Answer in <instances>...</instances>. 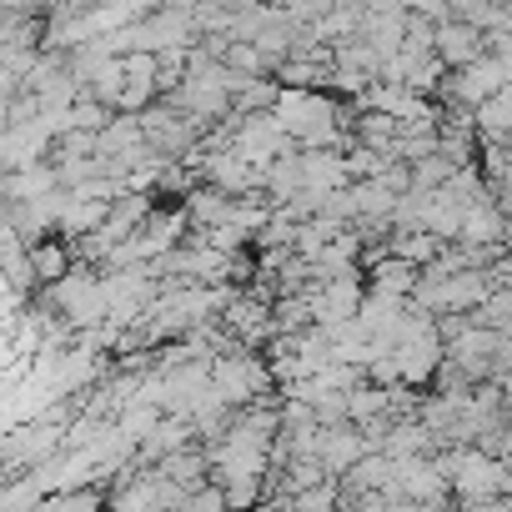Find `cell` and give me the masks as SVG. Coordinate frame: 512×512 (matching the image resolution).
Wrapping results in <instances>:
<instances>
[{
  "label": "cell",
  "instance_id": "1",
  "mask_svg": "<svg viewBox=\"0 0 512 512\" xmlns=\"http://www.w3.org/2000/svg\"><path fill=\"white\" fill-rule=\"evenodd\" d=\"M272 116L287 126L297 151H347L352 146V136H347L352 111L332 91H287V86H277Z\"/></svg>",
  "mask_w": 512,
  "mask_h": 512
},
{
  "label": "cell",
  "instance_id": "2",
  "mask_svg": "<svg viewBox=\"0 0 512 512\" xmlns=\"http://www.w3.org/2000/svg\"><path fill=\"white\" fill-rule=\"evenodd\" d=\"M51 297V312L71 327V332H91V327H106V287H101V272L96 267H71L61 282L41 287Z\"/></svg>",
  "mask_w": 512,
  "mask_h": 512
},
{
  "label": "cell",
  "instance_id": "3",
  "mask_svg": "<svg viewBox=\"0 0 512 512\" xmlns=\"http://www.w3.org/2000/svg\"><path fill=\"white\" fill-rule=\"evenodd\" d=\"M442 472H447V492L462 502V507H477V502H492L507 492V467L502 457H487L477 447H447L442 452Z\"/></svg>",
  "mask_w": 512,
  "mask_h": 512
},
{
  "label": "cell",
  "instance_id": "4",
  "mask_svg": "<svg viewBox=\"0 0 512 512\" xmlns=\"http://www.w3.org/2000/svg\"><path fill=\"white\" fill-rule=\"evenodd\" d=\"M507 86H512V66H507L502 56H477V61H467V66H457V71L442 76L437 106H462V111H472L477 101H487V96H497V91H507Z\"/></svg>",
  "mask_w": 512,
  "mask_h": 512
},
{
  "label": "cell",
  "instance_id": "5",
  "mask_svg": "<svg viewBox=\"0 0 512 512\" xmlns=\"http://www.w3.org/2000/svg\"><path fill=\"white\" fill-rule=\"evenodd\" d=\"M231 151H236L246 166H256V171H262L267 161H277V156H287V151H297V146H292L287 126H282L272 111H251V116H241V121H236Z\"/></svg>",
  "mask_w": 512,
  "mask_h": 512
},
{
  "label": "cell",
  "instance_id": "6",
  "mask_svg": "<svg viewBox=\"0 0 512 512\" xmlns=\"http://www.w3.org/2000/svg\"><path fill=\"white\" fill-rule=\"evenodd\" d=\"M432 56H437L447 71H457V66H467V61L482 56V31H472L467 21L447 16V21L432 26Z\"/></svg>",
  "mask_w": 512,
  "mask_h": 512
},
{
  "label": "cell",
  "instance_id": "7",
  "mask_svg": "<svg viewBox=\"0 0 512 512\" xmlns=\"http://www.w3.org/2000/svg\"><path fill=\"white\" fill-rule=\"evenodd\" d=\"M502 241H507L502 201H467L462 226H457V246H502Z\"/></svg>",
  "mask_w": 512,
  "mask_h": 512
},
{
  "label": "cell",
  "instance_id": "8",
  "mask_svg": "<svg viewBox=\"0 0 512 512\" xmlns=\"http://www.w3.org/2000/svg\"><path fill=\"white\" fill-rule=\"evenodd\" d=\"M26 256H31V277H36V287H51V282H61V277L76 267V246L61 241V236L26 241Z\"/></svg>",
  "mask_w": 512,
  "mask_h": 512
},
{
  "label": "cell",
  "instance_id": "9",
  "mask_svg": "<svg viewBox=\"0 0 512 512\" xmlns=\"http://www.w3.org/2000/svg\"><path fill=\"white\" fill-rule=\"evenodd\" d=\"M297 161H302V191L327 196V191H342V186H347V161H342V151H297Z\"/></svg>",
  "mask_w": 512,
  "mask_h": 512
},
{
  "label": "cell",
  "instance_id": "10",
  "mask_svg": "<svg viewBox=\"0 0 512 512\" xmlns=\"http://www.w3.org/2000/svg\"><path fill=\"white\" fill-rule=\"evenodd\" d=\"M507 131H512V86L472 106V136L477 141H507Z\"/></svg>",
  "mask_w": 512,
  "mask_h": 512
},
{
  "label": "cell",
  "instance_id": "11",
  "mask_svg": "<svg viewBox=\"0 0 512 512\" xmlns=\"http://www.w3.org/2000/svg\"><path fill=\"white\" fill-rule=\"evenodd\" d=\"M297 191H302V161H297V151H287V156H277V161L262 166V196H267V206H282Z\"/></svg>",
  "mask_w": 512,
  "mask_h": 512
},
{
  "label": "cell",
  "instance_id": "12",
  "mask_svg": "<svg viewBox=\"0 0 512 512\" xmlns=\"http://www.w3.org/2000/svg\"><path fill=\"white\" fill-rule=\"evenodd\" d=\"M277 512H342V497H337V482H312L302 492H292Z\"/></svg>",
  "mask_w": 512,
  "mask_h": 512
},
{
  "label": "cell",
  "instance_id": "13",
  "mask_svg": "<svg viewBox=\"0 0 512 512\" xmlns=\"http://www.w3.org/2000/svg\"><path fill=\"white\" fill-rule=\"evenodd\" d=\"M407 171H412V191H442V186H447V176H452L457 166H452L447 156H437V151H432V156L412 161Z\"/></svg>",
  "mask_w": 512,
  "mask_h": 512
},
{
  "label": "cell",
  "instance_id": "14",
  "mask_svg": "<svg viewBox=\"0 0 512 512\" xmlns=\"http://www.w3.org/2000/svg\"><path fill=\"white\" fill-rule=\"evenodd\" d=\"M106 121H111V106L91 101L86 91H81V96H76V101L66 106V126H71V131H101Z\"/></svg>",
  "mask_w": 512,
  "mask_h": 512
},
{
  "label": "cell",
  "instance_id": "15",
  "mask_svg": "<svg viewBox=\"0 0 512 512\" xmlns=\"http://www.w3.org/2000/svg\"><path fill=\"white\" fill-rule=\"evenodd\" d=\"M367 181H377V186L392 191V196H407V191H412V171H407V161H382L377 176H367Z\"/></svg>",
  "mask_w": 512,
  "mask_h": 512
},
{
  "label": "cell",
  "instance_id": "16",
  "mask_svg": "<svg viewBox=\"0 0 512 512\" xmlns=\"http://www.w3.org/2000/svg\"><path fill=\"white\" fill-rule=\"evenodd\" d=\"M332 6H362V0H332Z\"/></svg>",
  "mask_w": 512,
  "mask_h": 512
},
{
  "label": "cell",
  "instance_id": "17",
  "mask_svg": "<svg viewBox=\"0 0 512 512\" xmlns=\"http://www.w3.org/2000/svg\"><path fill=\"white\" fill-rule=\"evenodd\" d=\"M267 6H287V0H267Z\"/></svg>",
  "mask_w": 512,
  "mask_h": 512
}]
</instances>
